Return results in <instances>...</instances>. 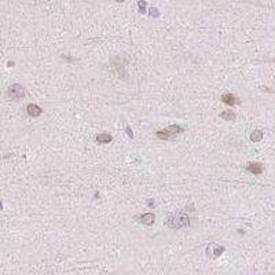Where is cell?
Returning a JSON list of instances; mask_svg holds the SVG:
<instances>
[{"instance_id": "3", "label": "cell", "mask_w": 275, "mask_h": 275, "mask_svg": "<svg viewBox=\"0 0 275 275\" xmlns=\"http://www.w3.org/2000/svg\"><path fill=\"white\" fill-rule=\"evenodd\" d=\"M9 94L10 96H16V97H21L24 96V90L22 87L19 85H14V86L10 87L9 89Z\"/></svg>"}, {"instance_id": "8", "label": "cell", "mask_w": 275, "mask_h": 275, "mask_svg": "<svg viewBox=\"0 0 275 275\" xmlns=\"http://www.w3.org/2000/svg\"><path fill=\"white\" fill-rule=\"evenodd\" d=\"M221 116L223 118L226 119V120H232L234 119L235 118V114L231 112V111H225L221 115Z\"/></svg>"}, {"instance_id": "1", "label": "cell", "mask_w": 275, "mask_h": 275, "mask_svg": "<svg viewBox=\"0 0 275 275\" xmlns=\"http://www.w3.org/2000/svg\"><path fill=\"white\" fill-rule=\"evenodd\" d=\"M180 130H181V129L178 125H171L168 128L164 129L163 130L157 131L156 135L158 138L162 140H168L174 137L176 134L180 132Z\"/></svg>"}, {"instance_id": "2", "label": "cell", "mask_w": 275, "mask_h": 275, "mask_svg": "<svg viewBox=\"0 0 275 275\" xmlns=\"http://www.w3.org/2000/svg\"><path fill=\"white\" fill-rule=\"evenodd\" d=\"M27 112L31 116L37 117L42 114V108L36 104H29L27 106Z\"/></svg>"}, {"instance_id": "4", "label": "cell", "mask_w": 275, "mask_h": 275, "mask_svg": "<svg viewBox=\"0 0 275 275\" xmlns=\"http://www.w3.org/2000/svg\"><path fill=\"white\" fill-rule=\"evenodd\" d=\"M222 100H223V102L224 104L230 105V106L235 105L237 103V101H238L235 96H234V95H232V94H226L224 96H223Z\"/></svg>"}, {"instance_id": "6", "label": "cell", "mask_w": 275, "mask_h": 275, "mask_svg": "<svg viewBox=\"0 0 275 275\" xmlns=\"http://www.w3.org/2000/svg\"><path fill=\"white\" fill-rule=\"evenodd\" d=\"M248 169L250 170L251 172H252L253 174H261L262 171V167L261 164H252L249 166Z\"/></svg>"}, {"instance_id": "9", "label": "cell", "mask_w": 275, "mask_h": 275, "mask_svg": "<svg viewBox=\"0 0 275 275\" xmlns=\"http://www.w3.org/2000/svg\"><path fill=\"white\" fill-rule=\"evenodd\" d=\"M262 133L261 131H259V130H256V131H254L252 134H251V140L253 141H260L262 139Z\"/></svg>"}, {"instance_id": "5", "label": "cell", "mask_w": 275, "mask_h": 275, "mask_svg": "<svg viewBox=\"0 0 275 275\" xmlns=\"http://www.w3.org/2000/svg\"><path fill=\"white\" fill-rule=\"evenodd\" d=\"M155 217L153 214L152 213H147V214H144L141 217V221L145 224H152L154 222Z\"/></svg>"}, {"instance_id": "7", "label": "cell", "mask_w": 275, "mask_h": 275, "mask_svg": "<svg viewBox=\"0 0 275 275\" xmlns=\"http://www.w3.org/2000/svg\"><path fill=\"white\" fill-rule=\"evenodd\" d=\"M96 140L99 142H109V141H111V140H112V136L110 135H107V134H101L99 136H97Z\"/></svg>"}]
</instances>
